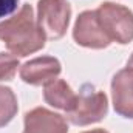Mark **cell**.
Masks as SVG:
<instances>
[{"instance_id": "1", "label": "cell", "mask_w": 133, "mask_h": 133, "mask_svg": "<svg viewBox=\"0 0 133 133\" xmlns=\"http://www.w3.org/2000/svg\"><path fill=\"white\" fill-rule=\"evenodd\" d=\"M0 40L16 57H26L45 46L46 36L34 19L31 5L25 3L16 16L0 22Z\"/></svg>"}, {"instance_id": "2", "label": "cell", "mask_w": 133, "mask_h": 133, "mask_svg": "<svg viewBox=\"0 0 133 133\" xmlns=\"http://www.w3.org/2000/svg\"><path fill=\"white\" fill-rule=\"evenodd\" d=\"M101 28L110 42L127 45L133 40V11L124 5L104 2L96 9Z\"/></svg>"}, {"instance_id": "3", "label": "cell", "mask_w": 133, "mask_h": 133, "mask_svg": "<svg viewBox=\"0 0 133 133\" xmlns=\"http://www.w3.org/2000/svg\"><path fill=\"white\" fill-rule=\"evenodd\" d=\"M108 113V99L104 91L85 84L76 96L74 107L66 113V119L74 125H90L102 121Z\"/></svg>"}, {"instance_id": "4", "label": "cell", "mask_w": 133, "mask_h": 133, "mask_svg": "<svg viewBox=\"0 0 133 133\" xmlns=\"http://www.w3.org/2000/svg\"><path fill=\"white\" fill-rule=\"evenodd\" d=\"M71 17V6L66 0H39L37 23L46 39L57 40L65 36Z\"/></svg>"}, {"instance_id": "5", "label": "cell", "mask_w": 133, "mask_h": 133, "mask_svg": "<svg viewBox=\"0 0 133 133\" xmlns=\"http://www.w3.org/2000/svg\"><path fill=\"white\" fill-rule=\"evenodd\" d=\"M73 39L77 45L91 50H102L111 43L101 28L96 11H84L77 16L73 28Z\"/></svg>"}, {"instance_id": "6", "label": "cell", "mask_w": 133, "mask_h": 133, "mask_svg": "<svg viewBox=\"0 0 133 133\" xmlns=\"http://www.w3.org/2000/svg\"><path fill=\"white\" fill-rule=\"evenodd\" d=\"M111 101L115 111L127 119H133V68L119 70L111 79Z\"/></svg>"}, {"instance_id": "7", "label": "cell", "mask_w": 133, "mask_h": 133, "mask_svg": "<svg viewBox=\"0 0 133 133\" xmlns=\"http://www.w3.org/2000/svg\"><path fill=\"white\" fill-rule=\"evenodd\" d=\"M62 71L59 59L53 56L36 57L20 66V79L30 85H46L48 82L57 79Z\"/></svg>"}, {"instance_id": "8", "label": "cell", "mask_w": 133, "mask_h": 133, "mask_svg": "<svg viewBox=\"0 0 133 133\" xmlns=\"http://www.w3.org/2000/svg\"><path fill=\"white\" fill-rule=\"evenodd\" d=\"M23 133H68L65 118L45 108L36 107L25 115Z\"/></svg>"}, {"instance_id": "9", "label": "cell", "mask_w": 133, "mask_h": 133, "mask_svg": "<svg viewBox=\"0 0 133 133\" xmlns=\"http://www.w3.org/2000/svg\"><path fill=\"white\" fill-rule=\"evenodd\" d=\"M76 93L73 91V88L62 79H54L51 82H48L43 88V99L48 105L64 110L68 113L76 102Z\"/></svg>"}, {"instance_id": "10", "label": "cell", "mask_w": 133, "mask_h": 133, "mask_svg": "<svg viewBox=\"0 0 133 133\" xmlns=\"http://www.w3.org/2000/svg\"><path fill=\"white\" fill-rule=\"evenodd\" d=\"M19 104L14 91L9 87L0 85V129L8 125L17 115Z\"/></svg>"}, {"instance_id": "11", "label": "cell", "mask_w": 133, "mask_h": 133, "mask_svg": "<svg viewBox=\"0 0 133 133\" xmlns=\"http://www.w3.org/2000/svg\"><path fill=\"white\" fill-rule=\"evenodd\" d=\"M19 66V57L9 53H0V81H11Z\"/></svg>"}, {"instance_id": "12", "label": "cell", "mask_w": 133, "mask_h": 133, "mask_svg": "<svg viewBox=\"0 0 133 133\" xmlns=\"http://www.w3.org/2000/svg\"><path fill=\"white\" fill-rule=\"evenodd\" d=\"M19 0H0V19L5 16H9L17 9Z\"/></svg>"}, {"instance_id": "13", "label": "cell", "mask_w": 133, "mask_h": 133, "mask_svg": "<svg viewBox=\"0 0 133 133\" xmlns=\"http://www.w3.org/2000/svg\"><path fill=\"white\" fill-rule=\"evenodd\" d=\"M82 133H108L104 129H95V130H88V132H82Z\"/></svg>"}, {"instance_id": "14", "label": "cell", "mask_w": 133, "mask_h": 133, "mask_svg": "<svg viewBox=\"0 0 133 133\" xmlns=\"http://www.w3.org/2000/svg\"><path fill=\"white\" fill-rule=\"evenodd\" d=\"M127 66H132L133 68V53H132V56H130V59L127 61Z\"/></svg>"}]
</instances>
